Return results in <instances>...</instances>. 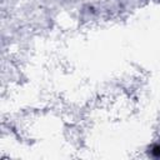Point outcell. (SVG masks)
Masks as SVG:
<instances>
[{
    "instance_id": "cell-1",
    "label": "cell",
    "mask_w": 160,
    "mask_h": 160,
    "mask_svg": "<svg viewBox=\"0 0 160 160\" xmlns=\"http://www.w3.org/2000/svg\"><path fill=\"white\" fill-rule=\"evenodd\" d=\"M153 153H154V155H155V156H160V147H159V145L154 148Z\"/></svg>"
}]
</instances>
